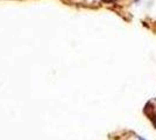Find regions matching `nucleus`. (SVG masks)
Masks as SVG:
<instances>
[{"instance_id":"nucleus-1","label":"nucleus","mask_w":156,"mask_h":140,"mask_svg":"<svg viewBox=\"0 0 156 140\" xmlns=\"http://www.w3.org/2000/svg\"><path fill=\"white\" fill-rule=\"evenodd\" d=\"M139 140H145V139H142V138H140V139H139Z\"/></svg>"}]
</instances>
